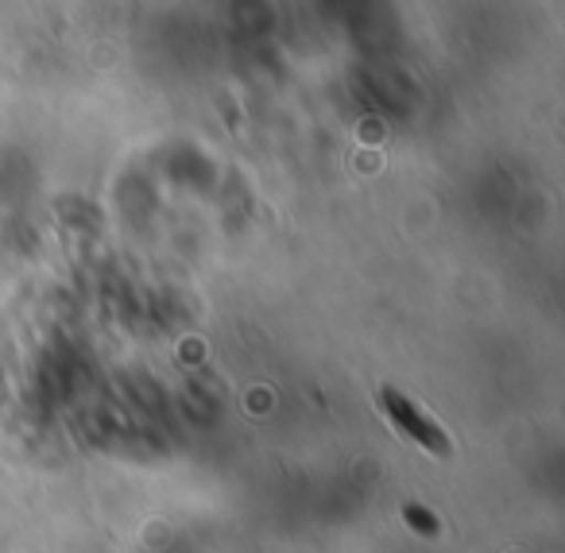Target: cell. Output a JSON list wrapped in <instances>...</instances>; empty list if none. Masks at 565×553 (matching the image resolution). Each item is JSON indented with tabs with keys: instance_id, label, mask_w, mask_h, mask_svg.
<instances>
[{
	"instance_id": "6da1fadb",
	"label": "cell",
	"mask_w": 565,
	"mask_h": 553,
	"mask_svg": "<svg viewBox=\"0 0 565 553\" xmlns=\"http://www.w3.org/2000/svg\"><path fill=\"white\" fill-rule=\"evenodd\" d=\"M384 398H387V414H392V418L399 422V426L407 429L415 442H423L426 449H434V453H449L446 434H441V429L434 426L430 418H423V414H418L415 406L407 403V398H399L395 391H384Z\"/></svg>"
},
{
	"instance_id": "7a4b0ae2",
	"label": "cell",
	"mask_w": 565,
	"mask_h": 553,
	"mask_svg": "<svg viewBox=\"0 0 565 553\" xmlns=\"http://www.w3.org/2000/svg\"><path fill=\"white\" fill-rule=\"evenodd\" d=\"M403 514H407V522H415V527L423 530L426 538L438 534V519H434V514H426L423 507H407V511H403Z\"/></svg>"
}]
</instances>
